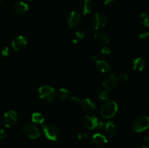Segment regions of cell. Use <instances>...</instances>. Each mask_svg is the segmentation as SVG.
Here are the masks:
<instances>
[{
	"mask_svg": "<svg viewBox=\"0 0 149 148\" xmlns=\"http://www.w3.org/2000/svg\"><path fill=\"white\" fill-rule=\"evenodd\" d=\"M4 125L7 128L13 127L17 121V114L14 110H8L4 115Z\"/></svg>",
	"mask_w": 149,
	"mask_h": 148,
	"instance_id": "cell-9",
	"label": "cell"
},
{
	"mask_svg": "<svg viewBox=\"0 0 149 148\" xmlns=\"http://www.w3.org/2000/svg\"><path fill=\"white\" fill-rule=\"evenodd\" d=\"M14 11L17 14H25L29 11V7L24 1H17L14 4Z\"/></svg>",
	"mask_w": 149,
	"mask_h": 148,
	"instance_id": "cell-18",
	"label": "cell"
},
{
	"mask_svg": "<svg viewBox=\"0 0 149 148\" xmlns=\"http://www.w3.org/2000/svg\"><path fill=\"white\" fill-rule=\"evenodd\" d=\"M91 59L95 61V67L99 72L102 73H108L111 71L110 65L106 61L98 59L97 57L94 56V55L91 56Z\"/></svg>",
	"mask_w": 149,
	"mask_h": 148,
	"instance_id": "cell-10",
	"label": "cell"
},
{
	"mask_svg": "<svg viewBox=\"0 0 149 148\" xmlns=\"http://www.w3.org/2000/svg\"><path fill=\"white\" fill-rule=\"evenodd\" d=\"M22 131L26 136L31 139H36L40 136V132L38 128L33 124H27L24 126Z\"/></svg>",
	"mask_w": 149,
	"mask_h": 148,
	"instance_id": "cell-8",
	"label": "cell"
},
{
	"mask_svg": "<svg viewBox=\"0 0 149 148\" xmlns=\"http://www.w3.org/2000/svg\"><path fill=\"white\" fill-rule=\"evenodd\" d=\"M107 20L104 15L100 12L96 13L93 18L92 21V27L93 30H100L106 27Z\"/></svg>",
	"mask_w": 149,
	"mask_h": 148,
	"instance_id": "cell-7",
	"label": "cell"
},
{
	"mask_svg": "<svg viewBox=\"0 0 149 148\" xmlns=\"http://www.w3.org/2000/svg\"><path fill=\"white\" fill-rule=\"evenodd\" d=\"M12 47L16 51H20L24 49L28 45V41L23 36H17L11 42Z\"/></svg>",
	"mask_w": 149,
	"mask_h": 148,
	"instance_id": "cell-11",
	"label": "cell"
},
{
	"mask_svg": "<svg viewBox=\"0 0 149 148\" xmlns=\"http://www.w3.org/2000/svg\"><path fill=\"white\" fill-rule=\"evenodd\" d=\"M6 134H5V132H4V129H0V141H1L2 139H4L5 138Z\"/></svg>",
	"mask_w": 149,
	"mask_h": 148,
	"instance_id": "cell-30",
	"label": "cell"
},
{
	"mask_svg": "<svg viewBox=\"0 0 149 148\" xmlns=\"http://www.w3.org/2000/svg\"><path fill=\"white\" fill-rule=\"evenodd\" d=\"M139 38L141 40H146V39H148L149 38V31L148 32H144V33H141L139 35Z\"/></svg>",
	"mask_w": 149,
	"mask_h": 148,
	"instance_id": "cell-28",
	"label": "cell"
},
{
	"mask_svg": "<svg viewBox=\"0 0 149 148\" xmlns=\"http://www.w3.org/2000/svg\"><path fill=\"white\" fill-rule=\"evenodd\" d=\"M39 97L45 101H52L55 97V89L48 85L42 86L39 88Z\"/></svg>",
	"mask_w": 149,
	"mask_h": 148,
	"instance_id": "cell-4",
	"label": "cell"
},
{
	"mask_svg": "<svg viewBox=\"0 0 149 148\" xmlns=\"http://www.w3.org/2000/svg\"><path fill=\"white\" fill-rule=\"evenodd\" d=\"M91 142L95 147H101L106 145L108 142L107 138L106 136L100 133H96L93 135L91 138Z\"/></svg>",
	"mask_w": 149,
	"mask_h": 148,
	"instance_id": "cell-13",
	"label": "cell"
},
{
	"mask_svg": "<svg viewBox=\"0 0 149 148\" xmlns=\"http://www.w3.org/2000/svg\"><path fill=\"white\" fill-rule=\"evenodd\" d=\"M147 103H148V107H149V96H148V100H147Z\"/></svg>",
	"mask_w": 149,
	"mask_h": 148,
	"instance_id": "cell-34",
	"label": "cell"
},
{
	"mask_svg": "<svg viewBox=\"0 0 149 148\" xmlns=\"http://www.w3.org/2000/svg\"><path fill=\"white\" fill-rule=\"evenodd\" d=\"M94 39L96 41L98 42L100 44H107L109 43V36L105 33H95L94 34Z\"/></svg>",
	"mask_w": 149,
	"mask_h": 148,
	"instance_id": "cell-19",
	"label": "cell"
},
{
	"mask_svg": "<svg viewBox=\"0 0 149 148\" xmlns=\"http://www.w3.org/2000/svg\"><path fill=\"white\" fill-rule=\"evenodd\" d=\"M119 81H120V76H119V75L116 76V75H114L113 74H111V75L106 77V79L103 82V86L105 89L110 91L116 88Z\"/></svg>",
	"mask_w": 149,
	"mask_h": 148,
	"instance_id": "cell-6",
	"label": "cell"
},
{
	"mask_svg": "<svg viewBox=\"0 0 149 148\" xmlns=\"http://www.w3.org/2000/svg\"><path fill=\"white\" fill-rule=\"evenodd\" d=\"M115 0H103V3L105 5H109V4H112Z\"/></svg>",
	"mask_w": 149,
	"mask_h": 148,
	"instance_id": "cell-31",
	"label": "cell"
},
{
	"mask_svg": "<svg viewBox=\"0 0 149 148\" xmlns=\"http://www.w3.org/2000/svg\"><path fill=\"white\" fill-rule=\"evenodd\" d=\"M31 120L33 123H37V124H42L45 122V117L42 113L36 112V113H33L32 114Z\"/></svg>",
	"mask_w": 149,
	"mask_h": 148,
	"instance_id": "cell-21",
	"label": "cell"
},
{
	"mask_svg": "<svg viewBox=\"0 0 149 148\" xmlns=\"http://www.w3.org/2000/svg\"><path fill=\"white\" fill-rule=\"evenodd\" d=\"M1 2H2V0H0V4H1Z\"/></svg>",
	"mask_w": 149,
	"mask_h": 148,
	"instance_id": "cell-35",
	"label": "cell"
},
{
	"mask_svg": "<svg viewBox=\"0 0 149 148\" xmlns=\"http://www.w3.org/2000/svg\"><path fill=\"white\" fill-rule=\"evenodd\" d=\"M71 101L75 103H78L81 105V107L87 112H93L95 110L96 104L91 99L84 98L79 99L77 97H72L71 98Z\"/></svg>",
	"mask_w": 149,
	"mask_h": 148,
	"instance_id": "cell-5",
	"label": "cell"
},
{
	"mask_svg": "<svg viewBox=\"0 0 149 148\" xmlns=\"http://www.w3.org/2000/svg\"><path fill=\"white\" fill-rule=\"evenodd\" d=\"M133 130L137 133H141L149 128V117L147 115H139L135 118L132 123Z\"/></svg>",
	"mask_w": 149,
	"mask_h": 148,
	"instance_id": "cell-2",
	"label": "cell"
},
{
	"mask_svg": "<svg viewBox=\"0 0 149 148\" xmlns=\"http://www.w3.org/2000/svg\"><path fill=\"white\" fill-rule=\"evenodd\" d=\"M79 8L82 15H89L93 10V1L92 0H81L79 4Z\"/></svg>",
	"mask_w": 149,
	"mask_h": 148,
	"instance_id": "cell-15",
	"label": "cell"
},
{
	"mask_svg": "<svg viewBox=\"0 0 149 148\" xmlns=\"http://www.w3.org/2000/svg\"><path fill=\"white\" fill-rule=\"evenodd\" d=\"M57 95L59 97V99H61V100H66L70 95L69 91L68 89L65 88H61L58 89V91H57Z\"/></svg>",
	"mask_w": 149,
	"mask_h": 148,
	"instance_id": "cell-23",
	"label": "cell"
},
{
	"mask_svg": "<svg viewBox=\"0 0 149 148\" xmlns=\"http://www.w3.org/2000/svg\"><path fill=\"white\" fill-rule=\"evenodd\" d=\"M98 97L102 101H106V100H109V97H110V93L106 89L100 90L98 92Z\"/></svg>",
	"mask_w": 149,
	"mask_h": 148,
	"instance_id": "cell-24",
	"label": "cell"
},
{
	"mask_svg": "<svg viewBox=\"0 0 149 148\" xmlns=\"http://www.w3.org/2000/svg\"><path fill=\"white\" fill-rule=\"evenodd\" d=\"M105 124H106V123H104L103 122L98 121L97 122L95 129H97V130H103V129H105Z\"/></svg>",
	"mask_w": 149,
	"mask_h": 148,
	"instance_id": "cell-29",
	"label": "cell"
},
{
	"mask_svg": "<svg viewBox=\"0 0 149 148\" xmlns=\"http://www.w3.org/2000/svg\"><path fill=\"white\" fill-rule=\"evenodd\" d=\"M138 22L143 27L149 28V15L146 13H141L138 18Z\"/></svg>",
	"mask_w": 149,
	"mask_h": 148,
	"instance_id": "cell-22",
	"label": "cell"
},
{
	"mask_svg": "<svg viewBox=\"0 0 149 148\" xmlns=\"http://www.w3.org/2000/svg\"><path fill=\"white\" fill-rule=\"evenodd\" d=\"M118 109L119 107L116 102L113 100H109L102 105L100 108V115L106 119L111 118L116 114Z\"/></svg>",
	"mask_w": 149,
	"mask_h": 148,
	"instance_id": "cell-1",
	"label": "cell"
},
{
	"mask_svg": "<svg viewBox=\"0 0 149 148\" xmlns=\"http://www.w3.org/2000/svg\"><path fill=\"white\" fill-rule=\"evenodd\" d=\"M1 54L3 57H8L11 55V50H10V48L7 46V47H4V49H2Z\"/></svg>",
	"mask_w": 149,
	"mask_h": 148,
	"instance_id": "cell-27",
	"label": "cell"
},
{
	"mask_svg": "<svg viewBox=\"0 0 149 148\" xmlns=\"http://www.w3.org/2000/svg\"><path fill=\"white\" fill-rule=\"evenodd\" d=\"M111 51L109 46H103L101 49H100V54L103 56H107V55H110Z\"/></svg>",
	"mask_w": 149,
	"mask_h": 148,
	"instance_id": "cell-25",
	"label": "cell"
},
{
	"mask_svg": "<svg viewBox=\"0 0 149 148\" xmlns=\"http://www.w3.org/2000/svg\"><path fill=\"white\" fill-rule=\"evenodd\" d=\"M88 139H89V135L88 133H86V132H82V133H79L78 139L79 141L84 142V141H87Z\"/></svg>",
	"mask_w": 149,
	"mask_h": 148,
	"instance_id": "cell-26",
	"label": "cell"
},
{
	"mask_svg": "<svg viewBox=\"0 0 149 148\" xmlns=\"http://www.w3.org/2000/svg\"><path fill=\"white\" fill-rule=\"evenodd\" d=\"M144 141H145L146 142H147V143H148L149 145V136H146V137L144 138Z\"/></svg>",
	"mask_w": 149,
	"mask_h": 148,
	"instance_id": "cell-32",
	"label": "cell"
},
{
	"mask_svg": "<svg viewBox=\"0 0 149 148\" xmlns=\"http://www.w3.org/2000/svg\"><path fill=\"white\" fill-rule=\"evenodd\" d=\"M105 130L110 137H113L117 133L118 127L113 121H109L105 124Z\"/></svg>",
	"mask_w": 149,
	"mask_h": 148,
	"instance_id": "cell-17",
	"label": "cell"
},
{
	"mask_svg": "<svg viewBox=\"0 0 149 148\" xmlns=\"http://www.w3.org/2000/svg\"><path fill=\"white\" fill-rule=\"evenodd\" d=\"M84 36H85V33L82 30H77L74 32L72 35V41L74 44L80 43L83 41Z\"/></svg>",
	"mask_w": 149,
	"mask_h": 148,
	"instance_id": "cell-20",
	"label": "cell"
},
{
	"mask_svg": "<svg viewBox=\"0 0 149 148\" xmlns=\"http://www.w3.org/2000/svg\"><path fill=\"white\" fill-rule=\"evenodd\" d=\"M97 122L98 119L94 115H85L82 119V123L84 127L90 130L95 129Z\"/></svg>",
	"mask_w": 149,
	"mask_h": 148,
	"instance_id": "cell-14",
	"label": "cell"
},
{
	"mask_svg": "<svg viewBox=\"0 0 149 148\" xmlns=\"http://www.w3.org/2000/svg\"><path fill=\"white\" fill-rule=\"evenodd\" d=\"M81 15L77 11H72L68 15L67 24L70 28H75L79 25L81 22Z\"/></svg>",
	"mask_w": 149,
	"mask_h": 148,
	"instance_id": "cell-12",
	"label": "cell"
},
{
	"mask_svg": "<svg viewBox=\"0 0 149 148\" xmlns=\"http://www.w3.org/2000/svg\"><path fill=\"white\" fill-rule=\"evenodd\" d=\"M141 148H149V147L148 146H143L142 147H141Z\"/></svg>",
	"mask_w": 149,
	"mask_h": 148,
	"instance_id": "cell-33",
	"label": "cell"
},
{
	"mask_svg": "<svg viewBox=\"0 0 149 148\" xmlns=\"http://www.w3.org/2000/svg\"><path fill=\"white\" fill-rule=\"evenodd\" d=\"M29 1H33V0H29Z\"/></svg>",
	"mask_w": 149,
	"mask_h": 148,
	"instance_id": "cell-36",
	"label": "cell"
},
{
	"mask_svg": "<svg viewBox=\"0 0 149 148\" xmlns=\"http://www.w3.org/2000/svg\"><path fill=\"white\" fill-rule=\"evenodd\" d=\"M45 136L50 141H56L60 135V130L54 124H45L42 126Z\"/></svg>",
	"mask_w": 149,
	"mask_h": 148,
	"instance_id": "cell-3",
	"label": "cell"
},
{
	"mask_svg": "<svg viewBox=\"0 0 149 148\" xmlns=\"http://www.w3.org/2000/svg\"><path fill=\"white\" fill-rule=\"evenodd\" d=\"M146 67V60L143 57H138L132 62V69L135 71L141 72Z\"/></svg>",
	"mask_w": 149,
	"mask_h": 148,
	"instance_id": "cell-16",
	"label": "cell"
}]
</instances>
